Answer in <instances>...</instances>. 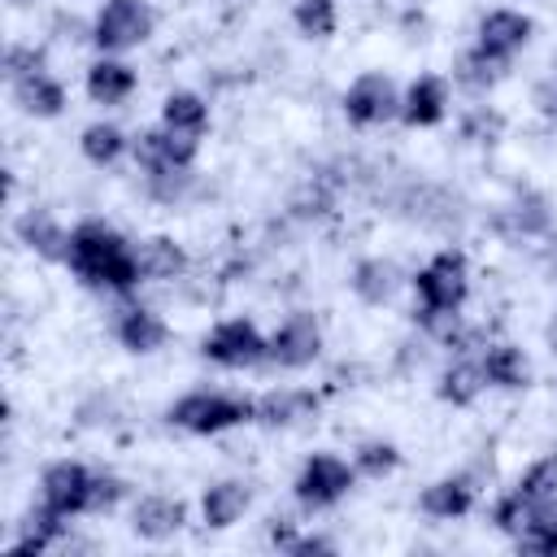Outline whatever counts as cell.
<instances>
[{"instance_id":"10","label":"cell","mask_w":557,"mask_h":557,"mask_svg":"<svg viewBox=\"0 0 557 557\" xmlns=\"http://www.w3.org/2000/svg\"><path fill=\"white\" fill-rule=\"evenodd\" d=\"M87 492H91V470L78 461H52L39 479V500L52 505L61 518L87 513Z\"/></svg>"},{"instance_id":"23","label":"cell","mask_w":557,"mask_h":557,"mask_svg":"<svg viewBox=\"0 0 557 557\" xmlns=\"http://www.w3.org/2000/svg\"><path fill=\"white\" fill-rule=\"evenodd\" d=\"M248 500H252V487H248V483H239V479H222V483H213V487L205 492L200 513H205V522H209L213 531H226L231 522L244 518Z\"/></svg>"},{"instance_id":"34","label":"cell","mask_w":557,"mask_h":557,"mask_svg":"<svg viewBox=\"0 0 557 557\" xmlns=\"http://www.w3.org/2000/svg\"><path fill=\"white\" fill-rule=\"evenodd\" d=\"M144 178H148V196H157L165 205L183 200V191L191 187V170H165V174H144Z\"/></svg>"},{"instance_id":"28","label":"cell","mask_w":557,"mask_h":557,"mask_svg":"<svg viewBox=\"0 0 557 557\" xmlns=\"http://www.w3.org/2000/svg\"><path fill=\"white\" fill-rule=\"evenodd\" d=\"M505 70H509V61L505 57H492L487 48H470L461 61H457V83L461 87H470V91H487V87H496L500 78H505Z\"/></svg>"},{"instance_id":"37","label":"cell","mask_w":557,"mask_h":557,"mask_svg":"<svg viewBox=\"0 0 557 557\" xmlns=\"http://www.w3.org/2000/svg\"><path fill=\"white\" fill-rule=\"evenodd\" d=\"M548 344H553V352H557V318H553V326H548Z\"/></svg>"},{"instance_id":"21","label":"cell","mask_w":557,"mask_h":557,"mask_svg":"<svg viewBox=\"0 0 557 557\" xmlns=\"http://www.w3.org/2000/svg\"><path fill=\"white\" fill-rule=\"evenodd\" d=\"M483 387H487V379H483L479 357L457 352V361L444 366V374H440V383H435V396H440L444 405H474Z\"/></svg>"},{"instance_id":"9","label":"cell","mask_w":557,"mask_h":557,"mask_svg":"<svg viewBox=\"0 0 557 557\" xmlns=\"http://www.w3.org/2000/svg\"><path fill=\"white\" fill-rule=\"evenodd\" d=\"M322 352V326L313 313L296 309L278 322V331L270 335V361L283 366V370H300V366H313Z\"/></svg>"},{"instance_id":"39","label":"cell","mask_w":557,"mask_h":557,"mask_svg":"<svg viewBox=\"0 0 557 557\" xmlns=\"http://www.w3.org/2000/svg\"><path fill=\"white\" fill-rule=\"evenodd\" d=\"M553 109H557V104H553Z\"/></svg>"},{"instance_id":"36","label":"cell","mask_w":557,"mask_h":557,"mask_svg":"<svg viewBox=\"0 0 557 557\" xmlns=\"http://www.w3.org/2000/svg\"><path fill=\"white\" fill-rule=\"evenodd\" d=\"M287 553H292V557H309V553H335V544H331L326 535H296V540L287 544Z\"/></svg>"},{"instance_id":"17","label":"cell","mask_w":557,"mask_h":557,"mask_svg":"<svg viewBox=\"0 0 557 557\" xmlns=\"http://www.w3.org/2000/svg\"><path fill=\"white\" fill-rule=\"evenodd\" d=\"M553 226V213H548V200L540 191H522L513 205H505L496 213V231L509 235V239H531V235H548Z\"/></svg>"},{"instance_id":"6","label":"cell","mask_w":557,"mask_h":557,"mask_svg":"<svg viewBox=\"0 0 557 557\" xmlns=\"http://www.w3.org/2000/svg\"><path fill=\"white\" fill-rule=\"evenodd\" d=\"M352 483H357V466H348V461L335 457V453H313V457L300 466L292 492H296V500H300L305 509H326V505L344 500V496L352 492Z\"/></svg>"},{"instance_id":"11","label":"cell","mask_w":557,"mask_h":557,"mask_svg":"<svg viewBox=\"0 0 557 557\" xmlns=\"http://www.w3.org/2000/svg\"><path fill=\"white\" fill-rule=\"evenodd\" d=\"M183 522H187V505L174 500V496H144L135 505V513H131V531L139 540H148V544L174 540L183 531Z\"/></svg>"},{"instance_id":"1","label":"cell","mask_w":557,"mask_h":557,"mask_svg":"<svg viewBox=\"0 0 557 557\" xmlns=\"http://www.w3.org/2000/svg\"><path fill=\"white\" fill-rule=\"evenodd\" d=\"M65 265L87 283V287H109L117 296L135 292L144 283L139 274V261H135V248L100 218H87L70 231V257Z\"/></svg>"},{"instance_id":"5","label":"cell","mask_w":557,"mask_h":557,"mask_svg":"<svg viewBox=\"0 0 557 557\" xmlns=\"http://www.w3.org/2000/svg\"><path fill=\"white\" fill-rule=\"evenodd\" d=\"M200 352H205L213 366L248 370V366L270 361V339H265L248 318H226V322H218V326L205 335Z\"/></svg>"},{"instance_id":"7","label":"cell","mask_w":557,"mask_h":557,"mask_svg":"<svg viewBox=\"0 0 557 557\" xmlns=\"http://www.w3.org/2000/svg\"><path fill=\"white\" fill-rule=\"evenodd\" d=\"M344 117L352 126H383V122L400 117V91H396V83L387 74H379V70L357 74L348 83V91H344Z\"/></svg>"},{"instance_id":"18","label":"cell","mask_w":557,"mask_h":557,"mask_svg":"<svg viewBox=\"0 0 557 557\" xmlns=\"http://www.w3.org/2000/svg\"><path fill=\"white\" fill-rule=\"evenodd\" d=\"M479 366H483V379L487 387H505V392H518L531 383V361L518 344H487L479 352Z\"/></svg>"},{"instance_id":"38","label":"cell","mask_w":557,"mask_h":557,"mask_svg":"<svg viewBox=\"0 0 557 557\" xmlns=\"http://www.w3.org/2000/svg\"><path fill=\"white\" fill-rule=\"evenodd\" d=\"M553 265H557V239H553Z\"/></svg>"},{"instance_id":"25","label":"cell","mask_w":557,"mask_h":557,"mask_svg":"<svg viewBox=\"0 0 557 557\" xmlns=\"http://www.w3.org/2000/svg\"><path fill=\"white\" fill-rule=\"evenodd\" d=\"M13 100L22 104V113L30 117H57L65 109V87L52 78V74H30V78H17L13 83Z\"/></svg>"},{"instance_id":"33","label":"cell","mask_w":557,"mask_h":557,"mask_svg":"<svg viewBox=\"0 0 557 557\" xmlns=\"http://www.w3.org/2000/svg\"><path fill=\"white\" fill-rule=\"evenodd\" d=\"M122 496H126V479H117V474H91L87 513H109V509H113Z\"/></svg>"},{"instance_id":"22","label":"cell","mask_w":557,"mask_h":557,"mask_svg":"<svg viewBox=\"0 0 557 557\" xmlns=\"http://www.w3.org/2000/svg\"><path fill=\"white\" fill-rule=\"evenodd\" d=\"M135 70L126 65V61H117V57H100L91 70H87V96L96 100V104H122V100H131V91H135Z\"/></svg>"},{"instance_id":"14","label":"cell","mask_w":557,"mask_h":557,"mask_svg":"<svg viewBox=\"0 0 557 557\" xmlns=\"http://www.w3.org/2000/svg\"><path fill=\"white\" fill-rule=\"evenodd\" d=\"M13 231H17V239H22L35 257H44V261H65V257H70V231H65L48 209H26V213L13 222Z\"/></svg>"},{"instance_id":"16","label":"cell","mask_w":557,"mask_h":557,"mask_svg":"<svg viewBox=\"0 0 557 557\" xmlns=\"http://www.w3.org/2000/svg\"><path fill=\"white\" fill-rule=\"evenodd\" d=\"M318 413V392L309 387H274L265 396H257V418L261 426H296L305 418Z\"/></svg>"},{"instance_id":"15","label":"cell","mask_w":557,"mask_h":557,"mask_svg":"<svg viewBox=\"0 0 557 557\" xmlns=\"http://www.w3.org/2000/svg\"><path fill=\"white\" fill-rule=\"evenodd\" d=\"M113 335L126 352H157L170 339V326L161 322V313H152L144 305H122L113 318Z\"/></svg>"},{"instance_id":"19","label":"cell","mask_w":557,"mask_h":557,"mask_svg":"<svg viewBox=\"0 0 557 557\" xmlns=\"http://www.w3.org/2000/svg\"><path fill=\"white\" fill-rule=\"evenodd\" d=\"M470 505H474V483H470L466 474L435 479V483L422 487V496H418V509H422L426 518H440V522L470 513Z\"/></svg>"},{"instance_id":"20","label":"cell","mask_w":557,"mask_h":557,"mask_svg":"<svg viewBox=\"0 0 557 557\" xmlns=\"http://www.w3.org/2000/svg\"><path fill=\"white\" fill-rule=\"evenodd\" d=\"M348 287H352L357 300H366V305H387V300L396 296V287H400V270H396V261H387V257H361V261L352 265V274H348Z\"/></svg>"},{"instance_id":"3","label":"cell","mask_w":557,"mask_h":557,"mask_svg":"<svg viewBox=\"0 0 557 557\" xmlns=\"http://www.w3.org/2000/svg\"><path fill=\"white\" fill-rule=\"evenodd\" d=\"M413 292L422 309H461L470 296V265L461 248H440L418 274H413Z\"/></svg>"},{"instance_id":"12","label":"cell","mask_w":557,"mask_h":557,"mask_svg":"<svg viewBox=\"0 0 557 557\" xmlns=\"http://www.w3.org/2000/svg\"><path fill=\"white\" fill-rule=\"evenodd\" d=\"M531 30H535V22L527 13H518V9H492V13L479 17V48H487L492 57H505L509 61L531 39Z\"/></svg>"},{"instance_id":"30","label":"cell","mask_w":557,"mask_h":557,"mask_svg":"<svg viewBox=\"0 0 557 557\" xmlns=\"http://www.w3.org/2000/svg\"><path fill=\"white\" fill-rule=\"evenodd\" d=\"M352 466L357 474H370V479H383L400 466V448L392 440H361L357 453H352Z\"/></svg>"},{"instance_id":"13","label":"cell","mask_w":557,"mask_h":557,"mask_svg":"<svg viewBox=\"0 0 557 557\" xmlns=\"http://www.w3.org/2000/svg\"><path fill=\"white\" fill-rule=\"evenodd\" d=\"M448 113V83L440 74H418L400 96L405 126H440Z\"/></svg>"},{"instance_id":"31","label":"cell","mask_w":557,"mask_h":557,"mask_svg":"<svg viewBox=\"0 0 557 557\" xmlns=\"http://www.w3.org/2000/svg\"><path fill=\"white\" fill-rule=\"evenodd\" d=\"M513 492L527 496V500H557V453L531 461V466L522 470V479H518Z\"/></svg>"},{"instance_id":"24","label":"cell","mask_w":557,"mask_h":557,"mask_svg":"<svg viewBox=\"0 0 557 557\" xmlns=\"http://www.w3.org/2000/svg\"><path fill=\"white\" fill-rule=\"evenodd\" d=\"M135 261H139V274L144 283H161V278H178L187 270V252L170 239V235H152L135 248Z\"/></svg>"},{"instance_id":"8","label":"cell","mask_w":557,"mask_h":557,"mask_svg":"<svg viewBox=\"0 0 557 557\" xmlns=\"http://www.w3.org/2000/svg\"><path fill=\"white\" fill-rule=\"evenodd\" d=\"M196 148H200V135H183V131H170V126H152V131H139V135L131 139L135 165H139L144 174L191 170Z\"/></svg>"},{"instance_id":"35","label":"cell","mask_w":557,"mask_h":557,"mask_svg":"<svg viewBox=\"0 0 557 557\" xmlns=\"http://www.w3.org/2000/svg\"><path fill=\"white\" fill-rule=\"evenodd\" d=\"M39 70H44V57H39L35 48H26V44H9V48H4V74H9V83L30 78V74H39Z\"/></svg>"},{"instance_id":"2","label":"cell","mask_w":557,"mask_h":557,"mask_svg":"<svg viewBox=\"0 0 557 557\" xmlns=\"http://www.w3.org/2000/svg\"><path fill=\"white\" fill-rule=\"evenodd\" d=\"M170 426H183L191 435H218L239 422L257 418V400L248 396H226V392H187L165 409Z\"/></svg>"},{"instance_id":"26","label":"cell","mask_w":557,"mask_h":557,"mask_svg":"<svg viewBox=\"0 0 557 557\" xmlns=\"http://www.w3.org/2000/svg\"><path fill=\"white\" fill-rule=\"evenodd\" d=\"M65 522H70V518H61L52 505L39 500V505L26 513V522H22V540L13 544V553H22V557H26V553H44L52 540L65 535Z\"/></svg>"},{"instance_id":"32","label":"cell","mask_w":557,"mask_h":557,"mask_svg":"<svg viewBox=\"0 0 557 557\" xmlns=\"http://www.w3.org/2000/svg\"><path fill=\"white\" fill-rule=\"evenodd\" d=\"M292 22L305 39H326L335 35V0H296Z\"/></svg>"},{"instance_id":"4","label":"cell","mask_w":557,"mask_h":557,"mask_svg":"<svg viewBox=\"0 0 557 557\" xmlns=\"http://www.w3.org/2000/svg\"><path fill=\"white\" fill-rule=\"evenodd\" d=\"M157 26V13L144 0H104L96 22H91V44L109 57V52H126L139 48Z\"/></svg>"},{"instance_id":"27","label":"cell","mask_w":557,"mask_h":557,"mask_svg":"<svg viewBox=\"0 0 557 557\" xmlns=\"http://www.w3.org/2000/svg\"><path fill=\"white\" fill-rule=\"evenodd\" d=\"M161 126L183 131V135H205L209 126V104L196 91H170L161 104Z\"/></svg>"},{"instance_id":"29","label":"cell","mask_w":557,"mask_h":557,"mask_svg":"<svg viewBox=\"0 0 557 557\" xmlns=\"http://www.w3.org/2000/svg\"><path fill=\"white\" fill-rule=\"evenodd\" d=\"M126 135H122V126H113V122H91L87 131H83V139H78V148H83V157L91 161V165H113L122 152H126Z\"/></svg>"}]
</instances>
